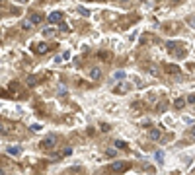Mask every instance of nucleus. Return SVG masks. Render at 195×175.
<instances>
[{
	"instance_id": "f257e3e1",
	"label": "nucleus",
	"mask_w": 195,
	"mask_h": 175,
	"mask_svg": "<svg viewBox=\"0 0 195 175\" xmlns=\"http://www.w3.org/2000/svg\"><path fill=\"white\" fill-rule=\"evenodd\" d=\"M129 169V165L125 162H113L109 165V171H117V173H123V171H127Z\"/></svg>"
},
{
	"instance_id": "f03ea898",
	"label": "nucleus",
	"mask_w": 195,
	"mask_h": 175,
	"mask_svg": "<svg viewBox=\"0 0 195 175\" xmlns=\"http://www.w3.org/2000/svg\"><path fill=\"white\" fill-rule=\"evenodd\" d=\"M164 72H166V74H172V76H180V74H182V70H180L178 64H164Z\"/></svg>"
},
{
	"instance_id": "7ed1b4c3",
	"label": "nucleus",
	"mask_w": 195,
	"mask_h": 175,
	"mask_svg": "<svg viewBox=\"0 0 195 175\" xmlns=\"http://www.w3.org/2000/svg\"><path fill=\"white\" fill-rule=\"evenodd\" d=\"M57 146V140L53 138V136H49V138H45L43 142H41V148L43 150H51V148H55Z\"/></svg>"
},
{
	"instance_id": "20e7f679",
	"label": "nucleus",
	"mask_w": 195,
	"mask_h": 175,
	"mask_svg": "<svg viewBox=\"0 0 195 175\" xmlns=\"http://www.w3.org/2000/svg\"><path fill=\"white\" fill-rule=\"evenodd\" d=\"M47 19H49V24H61V21H63V14L61 12H51Z\"/></svg>"
},
{
	"instance_id": "39448f33",
	"label": "nucleus",
	"mask_w": 195,
	"mask_h": 175,
	"mask_svg": "<svg viewBox=\"0 0 195 175\" xmlns=\"http://www.w3.org/2000/svg\"><path fill=\"white\" fill-rule=\"evenodd\" d=\"M33 51L37 53V55H45V53L49 51V45H47V43H35V45H33Z\"/></svg>"
},
{
	"instance_id": "423d86ee",
	"label": "nucleus",
	"mask_w": 195,
	"mask_h": 175,
	"mask_svg": "<svg viewBox=\"0 0 195 175\" xmlns=\"http://www.w3.org/2000/svg\"><path fill=\"white\" fill-rule=\"evenodd\" d=\"M100 76H102V68H100V66H94V68L90 70V78L92 80H98Z\"/></svg>"
},
{
	"instance_id": "0eeeda50",
	"label": "nucleus",
	"mask_w": 195,
	"mask_h": 175,
	"mask_svg": "<svg viewBox=\"0 0 195 175\" xmlns=\"http://www.w3.org/2000/svg\"><path fill=\"white\" fill-rule=\"evenodd\" d=\"M148 138L150 140H160V130L158 129H150L148 130Z\"/></svg>"
},
{
	"instance_id": "6e6552de",
	"label": "nucleus",
	"mask_w": 195,
	"mask_h": 175,
	"mask_svg": "<svg viewBox=\"0 0 195 175\" xmlns=\"http://www.w3.org/2000/svg\"><path fill=\"white\" fill-rule=\"evenodd\" d=\"M164 158H166V156H164L162 150H156V152H154V160H156V163H164Z\"/></svg>"
},
{
	"instance_id": "1a4fd4ad",
	"label": "nucleus",
	"mask_w": 195,
	"mask_h": 175,
	"mask_svg": "<svg viewBox=\"0 0 195 175\" xmlns=\"http://www.w3.org/2000/svg\"><path fill=\"white\" fill-rule=\"evenodd\" d=\"M29 19H31L33 24H41V21H43V16H41L39 12H33L31 16H29Z\"/></svg>"
},
{
	"instance_id": "9d476101",
	"label": "nucleus",
	"mask_w": 195,
	"mask_h": 175,
	"mask_svg": "<svg viewBox=\"0 0 195 175\" xmlns=\"http://www.w3.org/2000/svg\"><path fill=\"white\" fill-rule=\"evenodd\" d=\"M8 154L10 156H18L20 152H22V150H20V146H8V150H6Z\"/></svg>"
},
{
	"instance_id": "9b49d317",
	"label": "nucleus",
	"mask_w": 195,
	"mask_h": 175,
	"mask_svg": "<svg viewBox=\"0 0 195 175\" xmlns=\"http://www.w3.org/2000/svg\"><path fill=\"white\" fill-rule=\"evenodd\" d=\"M185 103H187V99H176V101H174L176 109H182V107H183V105H185Z\"/></svg>"
},
{
	"instance_id": "f8f14e48",
	"label": "nucleus",
	"mask_w": 195,
	"mask_h": 175,
	"mask_svg": "<svg viewBox=\"0 0 195 175\" xmlns=\"http://www.w3.org/2000/svg\"><path fill=\"white\" fill-rule=\"evenodd\" d=\"M113 78H115L117 82H121V80H123V78H125V72H123V70H117L115 74H113Z\"/></svg>"
},
{
	"instance_id": "ddd939ff",
	"label": "nucleus",
	"mask_w": 195,
	"mask_h": 175,
	"mask_svg": "<svg viewBox=\"0 0 195 175\" xmlns=\"http://www.w3.org/2000/svg\"><path fill=\"white\" fill-rule=\"evenodd\" d=\"M113 146H115V148H119V150H125V148H127V144H125L123 140H115V142H113Z\"/></svg>"
},
{
	"instance_id": "4468645a",
	"label": "nucleus",
	"mask_w": 195,
	"mask_h": 175,
	"mask_svg": "<svg viewBox=\"0 0 195 175\" xmlns=\"http://www.w3.org/2000/svg\"><path fill=\"white\" fill-rule=\"evenodd\" d=\"M68 156H72V148L70 146H66V148L63 150V158H68Z\"/></svg>"
},
{
	"instance_id": "2eb2a0df",
	"label": "nucleus",
	"mask_w": 195,
	"mask_h": 175,
	"mask_svg": "<svg viewBox=\"0 0 195 175\" xmlns=\"http://www.w3.org/2000/svg\"><path fill=\"white\" fill-rule=\"evenodd\" d=\"M78 14H80V16H90V10H86L84 6H80L78 8Z\"/></svg>"
},
{
	"instance_id": "dca6fc26",
	"label": "nucleus",
	"mask_w": 195,
	"mask_h": 175,
	"mask_svg": "<svg viewBox=\"0 0 195 175\" xmlns=\"http://www.w3.org/2000/svg\"><path fill=\"white\" fill-rule=\"evenodd\" d=\"M35 84H37V78H35V76L27 78V86H35Z\"/></svg>"
},
{
	"instance_id": "f3484780",
	"label": "nucleus",
	"mask_w": 195,
	"mask_h": 175,
	"mask_svg": "<svg viewBox=\"0 0 195 175\" xmlns=\"http://www.w3.org/2000/svg\"><path fill=\"white\" fill-rule=\"evenodd\" d=\"M31 26H33V21H31V19H26V21L22 24V27H24V29H29Z\"/></svg>"
},
{
	"instance_id": "a211bd4d",
	"label": "nucleus",
	"mask_w": 195,
	"mask_h": 175,
	"mask_svg": "<svg viewBox=\"0 0 195 175\" xmlns=\"http://www.w3.org/2000/svg\"><path fill=\"white\" fill-rule=\"evenodd\" d=\"M58 29H61V31H68V29H70V27H68V26H66V24H63V21H61V24H58Z\"/></svg>"
},
{
	"instance_id": "6ab92c4d",
	"label": "nucleus",
	"mask_w": 195,
	"mask_h": 175,
	"mask_svg": "<svg viewBox=\"0 0 195 175\" xmlns=\"http://www.w3.org/2000/svg\"><path fill=\"white\" fill-rule=\"evenodd\" d=\"M185 99H187V103L195 105V93H191V95H187V97H185Z\"/></svg>"
},
{
	"instance_id": "aec40b11",
	"label": "nucleus",
	"mask_w": 195,
	"mask_h": 175,
	"mask_svg": "<svg viewBox=\"0 0 195 175\" xmlns=\"http://www.w3.org/2000/svg\"><path fill=\"white\" fill-rule=\"evenodd\" d=\"M41 129H43V127H41V125H37V123L31 125V130H33V132H37V130H41Z\"/></svg>"
},
{
	"instance_id": "412c9836",
	"label": "nucleus",
	"mask_w": 195,
	"mask_h": 175,
	"mask_svg": "<svg viewBox=\"0 0 195 175\" xmlns=\"http://www.w3.org/2000/svg\"><path fill=\"white\" fill-rule=\"evenodd\" d=\"M166 47H168V51H174L176 43H174V41H168V43H166Z\"/></svg>"
},
{
	"instance_id": "4be33fe9",
	"label": "nucleus",
	"mask_w": 195,
	"mask_h": 175,
	"mask_svg": "<svg viewBox=\"0 0 195 175\" xmlns=\"http://www.w3.org/2000/svg\"><path fill=\"white\" fill-rule=\"evenodd\" d=\"M63 58H65V57H55V58H53V64H58V62H61Z\"/></svg>"
},
{
	"instance_id": "5701e85b",
	"label": "nucleus",
	"mask_w": 195,
	"mask_h": 175,
	"mask_svg": "<svg viewBox=\"0 0 195 175\" xmlns=\"http://www.w3.org/2000/svg\"><path fill=\"white\" fill-rule=\"evenodd\" d=\"M158 111H160V113H164V111H166V103H160V105H158Z\"/></svg>"
},
{
	"instance_id": "b1692460",
	"label": "nucleus",
	"mask_w": 195,
	"mask_h": 175,
	"mask_svg": "<svg viewBox=\"0 0 195 175\" xmlns=\"http://www.w3.org/2000/svg\"><path fill=\"white\" fill-rule=\"evenodd\" d=\"M111 129V127H109V125H107V123H104V125H102V130H104V132H107V130H109Z\"/></svg>"
},
{
	"instance_id": "393cba45",
	"label": "nucleus",
	"mask_w": 195,
	"mask_h": 175,
	"mask_svg": "<svg viewBox=\"0 0 195 175\" xmlns=\"http://www.w3.org/2000/svg\"><path fill=\"white\" fill-rule=\"evenodd\" d=\"M105 154L109 156V158H113V156H115V150H107V152H105Z\"/></svg>"
},
{
	"instance_id": "a878e982",
	"label": "nucleus",
	"mask_w": 195,
	"mask_h": 175,
	"mask_svg": "<svg viewBox=\"0 0 195 175\" xmlns=\"http://www.w3.org/2000/svg\"><path fill=\"white\" fill-rule=\"evenodd\" d=\"M187 24H189L191 27H195V19H193V18H189V19H187Z\"/></svg>"
},
{
	"instance_id": "bb28decb",
	"label": "nucleus",
	"mask_w": 195,
	"mask_h": 175,
	"mask_svg": "<svg viewBox=\"0 0 195 175\" xmlns=\"http://www.w3.org/2000/svg\"><path fill=\"white\" fill-rule=\"evenodd\" d=\"M191 136H195V127H193V129H191Z\"/></svg>"
},
{
	"instance_id": "cd10ccee",
	"label": "nucleus",
	"mask_w": 195,
	"mask_h": 175,
	"mask_svg": "<svg viewBox=\"0 0 195 175\" xmlns=\"http://www.w3.org/2000/svg\"><path fill=\"white\" fill-rule=\"evenodd\" d=\"M20 2H27V0H20Z\"/></svg>"
},
{
	"instance_id": "c85d7f7f",
	"label": "nucleus",
	"mask_w": 195,
	"mask_h": 175,
	"mask_svg": "<svg viewBox=\"0 0 195 175\" xmlns=\"http://www.w3.org/2000/svg\"><path fill=\"white\" fill-rule=\"evenodd\" d=\"M172 2H180V0H172Z\"/></svg>"
},
{
	"instance_id": "c756f323",
	"label": "nucleus",
	"mask_w": 195,
	"mask_h": 175,
	"mask_svg": "<svg viewBox=\"0 0 195 175\" xmlns=\"http://www.w3.org/2000/svg\"><path fill=\"white\" fill-rule=\"evenodd\" d=\"M156 2H158V0H156Z\"/></svg>"
}]
</instances>
